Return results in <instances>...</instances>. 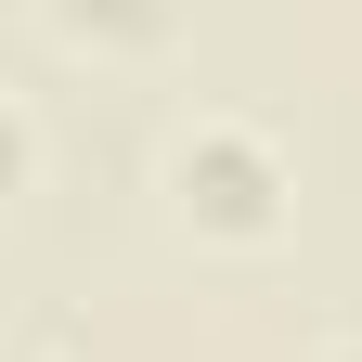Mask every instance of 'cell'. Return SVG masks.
I'll return each instance as SVG.
<instances>
[{
    "label": "cell",
    "mask_w": 362,
    "mask_h": 362,
    "mask_svg": "<svg viewBox=\"0 0 362 362\" xmlns=\"http://www.w3.org/2000/svg\"><path fill=\"white\" fill-rule=\"evenodd\" d=\"M39 26L90 65H156L181 52V0H39Z\"/></svg>",
    "instance_id": "2"
},
{
    "label": "cell",
    "mask_w": 362,
    "mask_h": 362,
    "mask_svg": "<svg viewBox=\"0 0 362 362\" xmlns=\"http://www.w3.org/2000/svg\"><path fill=\"white\" fill-rule=\"evenodd\" d=\"M310 362H362V324H349V337H324V349H310Z\"/></svg>",
    "instance_id": "4"
},
{
    "label": "cell",
    "mask_w": 362,
    "mask_h": 362,
    "mask_svg": "<svg viewBox=\"0 0 362 362\" xmlns=\"http://www.w3.org/2000/svg\"><path fill=\"white\" fill-rule=\"evenodd\" d=\"M26 181H39V104H26V90H0V207H13Z\"/></svg>",
    "instance_id": "3"
},
{
    "label": "cell",
    "mask_w": 362,
    "mask_h": 362,
    "mask_svg": "<svg viewBox=\"0 0 362 362\" xmlns=\"http://www.w3.org/2000/svg\"><path fill=\"white\" fill-rule=\"evenodd\" d=\"M156 207L181 220L194 246H285V220H298V156L272 143L259 117H233V104H194L156 143Z\"/></svg>",
    "instance_id": "1"
}]
</instances>
